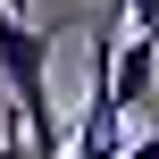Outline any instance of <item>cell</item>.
<instances>
[{"label":"cell","mask_w":159,"mask_h":159,"mask_svg":"<svg viewBox=\"0 0 159 159\" xmlns=\"http://www.w3.org/2000/svg\"><path fill=\"white\" fill-rule=\"evenodd\" d=\"M117 117L126 109H159V42H143V34H126L117 42Z\"/></svg>","instance_id":"6da1fadb"},{"label":"cell","mask_w":159,"mask_h":159,"mask_svg":"<svg viewBox=\"0 0 159 159\" xmlns=\"http://www.w3.org/2000/svg\"><path fill=\"white\" fill-rule=\"evenodd\" d=\"M126 25H134L143 42H159V0H126Z\"/></svg>","instance_id":"7a4b0ae2"},{"label":"cell","mask_w":159,"mask_h":159,"mask_svg":"<svg viewBox=\"0 0 159 159\" xmlns=\"http://www.w3.org/2000/svg\"><path fill=\"white\" fill-rule=\"evenodd\" d=\"M117 159H159V126H151V134H134V143H126Z\"/></svg>","instance_id":"3957f363"},{"label":"cell","mask_w":159,"mask_h":159,"mask_svg":"<svg viewBox=\"0 0 159 159\" xmlns=\"http://www.w3.org/2000/svg\"><path fill=\"white\" fill-rule=\"evenodd\" d=\"M0 159H34V143H17V134H0Z\"/></svg>","instance_id":"277c9868"}]
</instances>
